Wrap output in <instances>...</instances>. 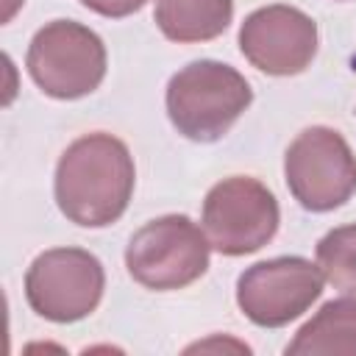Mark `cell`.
<instances>
[{
  "instance_id": "cell-11",
  "label": "cell",
  "mask_w": 356,
  "mask_h": 356,
  "mask_svg": "<svg viewBox=\"0 0 356 356\" xmlns=\"http://www.w3.org/2000/svg\"><path fill=\"white\" fill-rule=\"evenodd\" d=\"M153 17L172 42H209L231 25L234 0H156Z\"/></svg>"
},
{
  "instance_id": "cell-2",
  "label": "cell",
  "mask_w": 356,
  "mask_h": 356,
  "mask_svg": "<svg viewBox=\"0 0 356 356\" xmlns=\"http://www.w3.org/2000/svg\"><path fill=\"white\" fill-rule=\"evenodd\" d=\"M250 100L253 89L245 75L211 58L186 64L167 83L170 122L195 142H217L225 136Z\"/></svg>"
},
{
  "instance_id": "cell-13",
  "label": "cell",
  "mask_w": 356,
  "mask_h": 356,
  "mask_svg": "<svg viewBox=\"0 0 356 356\" xmlns=\"http://www.w3.org/2000/svg\"><path fill=\"white\" fill-rule=\"evenodd\" d=\"M86 8H92L95 14H100V17H114V19H120V17H128V14H134V11H139L147 0H81Z\"/></svg>"
},
{
  "instance_id": "cell-8",
  "label": "cell",
  "mask_w": 356,
  "mask_h": 356,
  "mask_svg": "<svg viewBox=\"0 0 356 356\" xmlns=\"http://www.w3.org/2000/svg\"><path fill=\"white\" fill-rule=\"evenodd\" d=\"M323 273L303 256H278L248 267L236 281L242 314L261 328H281L298 320L323 295Z\"/></svg>"
},
{
  "instance_id": "cell-3",
  "label": "cell",
  "mask_w": 356,
  "mask_h": 356,
  "mask_svg": "<svg viewBox=\"0 0 356 356\" xmlns=\"http://www.w3.org/2000/svg\"><path fill=\"white\" fill-rule=\"evenodd\" d=\"M25 67L44 95L75 100L95 92L106 78V44L75 19H53L33 33Z\"/></svg>"
},
{
  "instance_id": "cell-4",
  "label": "cell",
  "mask_w": 356,
  "mask_h": 356,
  "mask_svg": "<svg viewBox=\"0 0 356 356\" xmlns=\"http://www.w3.org/2000/svg\"><path fill=\"white\" fill-rule=\"evenodd\" d=\"M206 231L186 214H164L142 225L128 248L125 267L134 281L147 289H181L197 281L209 270Z\"/></svg>"
},
{
  "instance_id": "cell-7",
  "label": "cell",
  "mask_w": 356,
  "mask_h": 356,
  "mask_svg": "<svg viewBox=\"0 0 356 356\" xmlns=\"http://www.w3.org/2000/svg\"><path fill=\"white\" fill-rule=\"evenodd\" d=\"M106 273L83 248H53L39 253L25 273L28 306L53 323H75L92 314L103 298Z\"/></svg>"
},
{
  "instance_id": "cell-1",
  "label": "cell",
  "mask_w": 356,
  "mask_h": 356,
  "mask_svg": "<svg viewBox=\"0 0 356 356\" xmlns=\"http://www.w3.org/2000/svg\"><path fill=\"white\" fill-rule=\"evenodd\" d=\"M134 159L122 139L111 134H86L75 139L56 167V203L61 214L83 228L117 222L134 195Z\"/></svg>"
},
{
  "instance_id": "cell-6",
  "label": "cell",
  "mask_w": 356,
  "mask_h": 356,
  "mask_svg": "<svg viewBox=\"0 0 356 356\" xmlns=\"http://www.w3.org/2000/svg\"><path fill=\"white\" fill-rule=\"evenodd\" d=\"M284 178L306 211H331L356 192V156L342 134L312 125L286 147Z\"/></svg>"
},
{
  "instance_id": "cell-10",
  "label": "cell",
  "mask_w": 356,
  "mask_h": 356,
  "mask_svg": "<svg viewBox=\"0 0 356 356\" xmlns=\"http://www.w3.org/2000/svg\"><path fill=\"white\" fill-rule=\"evenodd\" d=\"M292 356H320V353H348L356 356V298H337L320 306V312L306 320L295 339L286 345Z\"/></svg>"
},
{
  "instance_id": "cell-9",
  "label": "cell",
  "mask_w": 356,
  "mask_h": 356,
  "mask_svg": "<svg viewBox=\"0 0 356 356\" xmlns=\"http://www.w3.org/2000/svg\"><path fill=\"white\" fill-rule=\"evenodd\" d=\"M239 50L267 75H298L317 53V25L295 6H264L245 17Z\"/></svg>"
},
{
  "instance_id": "cell-12",
  "label": "cell",
  "mask_w": 356,
  "mask_h": 356,
  "mask_svg": "<svg viewBox=\"0 0 356 356\" xmlns=\"http://www.w3.org/2000/svg\"><path fill=\"white\" fill-rule=\"evenodd\" d=\"M317 267L334 289L356 295V222L331 228L317 242Z\"/></svg>"
},
{
  "instance_id": "cell-5",
  "label": "cell",
  "mask_w": 356,
  "mask_h": 356,
  "mask_svg": "<svg viewBox=\"0 0 356 356\" xmlns=\"http://www.w3.org/2000/svg\"><path fill=\"white\" fill-rule=\"evenodd\" d=\"M281 222L275 195L256 178L234 175L214 184L203 200L200 228L222 256H245L264 248Z\"/></svg>"
}]
</instances>
